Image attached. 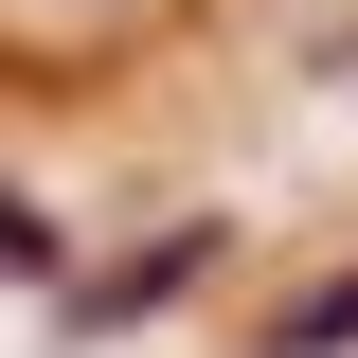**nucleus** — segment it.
<instances>
[{"mask_svg":"<svg viewBox=\"0 0 358 358\" xmlns=\"http://www.w3.org/2000/svg\"><path fill=\"white\" fill-rule=\"evenodd\" d=\"M268 358H358V268H322V287H305V305H287V322H268Z\"/></svg>","mask_w":358,"mask_h":358,"instance_id":"nucleus-3","label":"nucleus"},{"mask_svg":"<svg viewBox=\"0 0 358 358\" xmlns=\"http://www.w3.org/2000/svg\"><path fill=\"white\" fill-rule=\"evenodd\" d=\"M0 287H36V305H54V287H72V233H54L36 197H18V179H0Z\"/></svg>","mask_w":358,"mask_h":358,"instance_id":"nucleus-2","label":"nucleus"},{"mask_svg":"<svg viewBox=\"0 0 358 358\" xmlns=\"http://www.w3.org/2000/svg\"><path fill=\"white\" fill-rule=\"evenodd\" d=\"M215 251H233L215 215H179V233H143L126 268H72V287H54V358H90V341H126V322L197 305V287H215Z\"/></svg>","mask_w":358,"mask_h":358,"instance_id":"nucleus-1","label":"nucleus"}]
</instances>
